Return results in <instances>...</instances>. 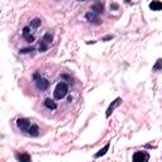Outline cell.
I'll return each instance as SVG.
<instances>
[{
  "mask_svg": "<svg viewBox=\"0 0 162 162\" xmlns=\"http://www.w3.org/2000/svg\"><path fill=\"white\" fill-rule=\"evenodd\" d=\"M133 162H148L150 160V155L144 151H137L133 153Z\"/></svg>",
  "mask_w": 162,
  "mask_h": 162,
  "instance_id": "obj_2",
  "label": "cell"
},
{
  "mask_svg": "<svg viewBox=\"0 0 162 162\" xmlns=\"http://www.w3.org/2000/svg\"><path fill=\"white\" fill-rule=\"evenodd\" d=\"M17 127H18L20 130H23V132H28V129L32 127L31 120L27 119V118H19V119L17 120Z\"/></svg>",
  "mask_w": 162,
  "mask_h": 162,
  "instance_id": "obj_3",
  "label": "cell"
},
{
  "mask_svg": "<svg viewBox=\"0 0 162 162\" xmlns=\"http://www.w3.org/2000/svg\"><path fill=\"white\" fill-rule=\"evenodd\" d=\"M45 105L48 108V109H51V110L57 109V104H56V101L53 100V99H49V98L45 100Z\"/></svg>",
  "mask_w": 162,
  "mask_h": 162,
  "instance_id": "obj_10",
  "label": "cell"
},
{
  "mask_svg": "<svg viewBox=\"0 0 162 162\" xmlns=\"http://www.w3.org/2000/svg\"><path fill=\"white\" fill-rule=\"evenodd\" d=\"M15 157H17V160L19 162H31L32 161V158H31V156L28 153H17Z\"/></svg>",
  "mask_w": 162,
  "mask_h": 162,
  "instance_id": "obj_8",
  "label": "cell"
},
{
  "mask_svg": "<svg viewBox=\"0 0 162 162\" xmlns=\"http://www.w3.org/2000/svg\"><path fill=\"white\" fill-rule=\"evenodd\" d=\"M110 8H112V9H118V4H112Z\"/></svg>",
  "mask_w": 162,
  "mask_h": 162,
  "instance_id": "obj_20",
  "label": "cell"
},
{
  "mask_svg": "<svg viewBox=\"0 0 162 162\" xmlns=\"http://www.w3.org/2000/svg\"><path fill=\"white\" fill-rule=\"evenodd\" d=\"M109 147H110V144L109 143H106L103 148H101V150L98 152V153H95V155H94V157H95V158H99V157H101V156H104L108 151H109Z\"/></svg>",
  "mask_w": 162,
  "mask_h": 162,
  "instance_id": "obj_12",
  "label": "cell"
},
{
  "mask_svg": "<svg viewBox=\"0 0 162 162\" xmlns=\"http://www.w3.org/2000/svg\"><path fill=\"white\" fill-rule=\"evenodd\" d=\"M40 23H42V20H40L39 18H36V19H33V20L31 22L29 28H31V29H36V28H38V27L40 25Z\"/></svg>",
  "mask_w": 162,
  "mask_h": 162,
  "instance_id": "obj_14",
  "label": "cell"
},
{
  "mask_svg": "<svg viewBox=\"0 0 162 162\" xmlns=\"http://www.w3.org/2000/svg\"><path fill=\"white\" fill-rule=\"evenodd\" d=\"M86 19L89 20V22H96L98 23V20H99V18H98V14H95V13H92L91 10L86 14Z\"/></svg>",
  "mask_w": 162,
  "mask_h": 162,
  "instance_id": "obj_13",
  "label": "cell"
},
{
  "mask_svg": "<svg viewBox=\"0 0 162 162\" xmlns=\"http://www.w3.org/2000/svg\"><path fill=\"white\" fill-rule=\"evenodd\" d=\"M122 104V99L120 98H117L114 101H112V104L108 106V109H106V113H105V115H106V118H109L110 115H112V113L114 112V109L115 108H118L119 105Z\"/></svg>",
  "mask_w": 162,
  "mask_h": 162,
  "instance_id": "obj_5",
  "label": "cell"
},
{
  "mask_svg": "<svg viewBox=\"0 0 162 162\" xmlns=\"http://www.w3.org/2000/svg\"><path fill=\"white\" fill-rule=\"evenodd\" d=\"M113 38V36H106V37H104L101 40H104V42H105V40H108V39H112Z\"/></svg>",
  "mask_w": 162,
  "mask_h": 162,
  "instance_id": "obj_19",
  "label": "cell"
},
{
  "mask_svg": "<svg viewBox=\"0 0 162 162\" xmlns=\"http://www.w3.org/2000/svg\"><path fill=\"white\" fill-rule=\"evenodd\" d=\"M32 51H34L33 47H31V48H23V49H20V53H29Z\"/></svg>",
  "mask_w": 162,
  "mask_h": 162,
  "instance_id": "obj_18",
  "label": "cell"
},
{
  "mask_svg": "<svg viewBox=\"0 0 162 162\" xmlns=\"http://www.w3.org/2000/svg\"><path fill=\"white\" fill-rule=\"evenodd\" d=\"M160 70H162V58H158L157 61H156V63H155V66H153V71H160Z\"/></svg>",
  "mask_w": 162,
  "mask_h": 162,
  "instance_id": "obj_16",
  "label": "cell"
},
{
  "mask_svg": "<svg viewBox=\"0 0 162 162\" xmlns=\"http://www.w3.org/2000/svg\"><path fill=\"white\" fill-rule=\"evenodd\" d=\"M52 39H53V37H52V34L48 32V33H46L45 36H43V38H42V40L46 43V45H49V43H52Z\"/></svg>",
  "mask_w": 162,
  "mask_h": 162,
  "instance_id": "obj_15",
  "label": "cell"
},
{
  "mask_svg": "<svg viewBox=\"0 0 162 162\" xmlns=\"http://www.w3.org/2000/svg\"><path fill=\"white\" fill-rule=\"evenodd\" d=\"M39 52H46L47 51V48H48V45H46L43 40H40V43H39Z\"/></svg>",
  "mask_w": 162,
  "mask_h": 162,
  "instance_id": "obj_17",
  "label": "cell"
},
{
  "mask_svg": "<svg viewBox=\"0 0 162 162\" xmlns=\"http://www.w3.org/2000/svg\"><path fill=\"white\" fill-rule=\"evenodd\" d=\"M67 94H69V85L66 83H58L57 86L55 87V91H53V98L56 100H61Z\"/></svg>",
  "mask_w": 162,
  "mask_h": 162,
  "instance_id": "obj_1",
  "label": "cell"
},
{
  "mask_svg": "<svg viewBox=\"0 0 162 162\" xmlns=\"http://www.w3.org/2000/svg\"><path fill=\"white\" fill-rule=\"evenodd\" d=\"M39 132H40V130H39V127L36 126V124H32V127L28 129V132H27V133H28L31 137H38V136H39Z\"/></svg>",
  "mask_w": 162,
  "mask_h": 162,
  "instance_id": "obj_7",
  "label": "cell"
},
{
  "mask_svg": "<svg viewBox=\"0 0 162 162\" xmlns=\"http://www.w3.org/2000/svg\"><path fill=\"white\" fill-rule=\"evenodd\" d=\"M23 37L25 38V40L28 43H32L36 40V37L31 33V28H29V25L28 27H24V29H23Z\"/></svg>",
  "mask_w": 162,
  "mask_h": 162,
  "instance_id": "obj_6",
  "label": "cell"
},
{
  "mask_svg": "<svg viewBox=\"0 0 162 162\" xmlns=\"http://www.w3.org/2000/svg\"><path fill=\"white\" fill-rule=\"evenodd\" d=\"M150 9L153 10V11H160V10H162V3L158 2V0L151 2V3H150Z\"/></svg>",
  "mask_w": 162,
  "mask_h": 162,
  "instance_id": "obj_9",
  "label": "cell"
},
{
  "mask_svg": "<svg viewBox=\"0 0 162 162\" xmlns=\"http://www.w3.org/2000/svg\"><path fill=\"white\" fill-rule=\"evenodd\" d=\"M103 9H104V5H103L101 3H95V4L91 6V11L95 13V14H98V15L103 11Z\"/></svg>",
  "mask_w": 162,
  "mask_h": 162,
  "instance_id": "obj_11",
  "label": "cell"
},
{
  "mask_svg": "<svg viewBox=\"0 0 162 162\" xmlns=\"http://www.w3.org/2000/svg\"><path fill=\"white\" fill-rule=\"evenodd\" d=\"M33 79L36 80L37 87H38L39 90H46V89H48L49 83H48V80H47V79H45V77H38V75H37V74L33 76Z\"/></svg>",
  "mask_w": 162,
  "mask_h": 162,
  "instance_id": "obj_4",
  "label": "cell"
}]
</instances>
